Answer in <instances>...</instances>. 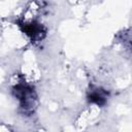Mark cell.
<instances>
[{
	"label": "cell",
	"mask_w": 132,
	"mask_h": 132,
	"mask_svg": "<svg viewBox=\"0 0 132 132\" xmlns=\"http://www.w3.org/2000/svg\"><path fill=\"white\" fill-rule=\"evenodd\" d=\"M89 98H90V101H92V102H94L98 105H101L102 103L105 102V96L103 94V91H101L99 89H96V90L92 91Z\"/></svg>",
	"instance_id": "obj_1"
},
{
	"label": "cell",
	"mask_w": 132,
	"mask_h": 132,
	"mask_svg": "<svg viewBox=\"0 0 132 132\" xmlns=\"http://www.w3.org/2000/svg\"><path fill=\"white\" fill-rule=\"evenodd\" d=\"M25 32L31 37H36L41 33V27L38 24H34V23L27 24L25 26Z\"/></svg>",
	"instance_id": "obj_2"
}]
</instances>
